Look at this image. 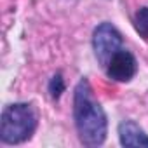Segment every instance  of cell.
I'll return each mask as SVG.
<instances>
[{
    "label": "cell",
    "mask_w": 148,
    "mask_h": 148,
    "mask_svg": "<svg viewBox=\"0 0 148 148\" xmlns=\"http://www.w3.org/2000/svg\"><path fill=\"white\" fill-rule=\"evenodd\" d=\"M37 113L30 103L7 105L0 119V141L4 145H21L37 131Z\"/></svg>",
    "instance_id": "obj_2"
},
{
    "label": "cell",
    "mask_w": 148,
    "mask_h": 148,
    "mask_svg": "<svg viewBox=\"0 0 148 148\" xmlns=\"http://www.w3.org/2000/svg\"><path fill=\"white\" fill-rule=\"evenodd\" d=\"M132 23H134L136 32H138L143 38L148 40V7H139V9L136 11V14H134Z\"/></svg>",
    "instance_id": "obj_6"
},
{
    "label": "cell",
    "mask_w": 148,
    "mask_h": 148,
    "mask_svg": "<svg viewBox=\"0 0 148 148\" xmlns=\"http://www.w3.org/2000/svg\"><path fill=\"white\" fill-rule=\"evenodd\" d=\"M117 132L122 146H148V134L134 120H122Z\"/></svg>",
    "instance_id": "obj_5"
},
{
    "label": "cell",
    "mask_w": 148,
    "mask_h": 148,
    "mask_svg": "<svg viewBox=\"0 0 148 148\" xmlns=\"http://www.w3.org/2000/svg\"><path fill=\"white\" fill-rule=\"evenodd\" d=\"M47 91H49V96H51L52 99H59V98H61V94L66 91L64 79H63V75H61L59 71H58V73H54V75L51 77L49 86H47Z\"/></svg>",
    "instance_id": "obj_7"
},
{
    "label": "cell",
    "mask_w": 148,
    "mask_h": 148,
    "mask_svg": "<svg viewBox=\"0 0 148 148\" xmlns=\"http://www.w3.org/2000/svg\"><path fill=\"white\" fill-rule=\"evenodd\" d=\"M124 47V37L112 23H99L92 32V49L98 63L105 68L110 58Z\"/></svg>",
    "instance_id": "obj_3"
},
{
    "label": "cell",
    "mask_w": 148,
    "mask_h": 148,
    "mask_svg": "<svg viewBox=\"0 0 148 148\" xmlns=\"http://www.w3.org/2000/svg\"><path fill=\"white\" fill-rule=\"evenodd\" d=\"M73 122L84 146H101L108 134V119L87 77H82L73 91Z\"/></svg>",
    "instance_id": "obj_1"
},
{
    "label": "cell",
    "mask_w": 148,
    "mask_h": 148,
    "mask_svg": "<svg viewBox=\"0 0 148 148\" xmlns=\"http://www.w3.org/2000/svg\"><path fill=\"white\" fill-rule=\"evenodd\" d=\"M105 71L108 79L115 82H129L138 73V59L131 51L122 47L110 58V61L105 66Z\"/></svg>",
    "instance_id": "obj_4"
}]
</instances>
